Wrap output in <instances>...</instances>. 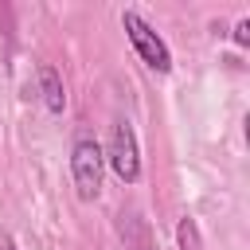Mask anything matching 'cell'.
<instances>
[{"label": "cell", "mask_w": 250, "mask_h": 250, "mask_svg": "<svg viewBox=\"0 0 250 250\" xmlns=\"http://www.w3.org/2000/svg\"><path fill=\"white\" fill-rule=\"evenodd\" d=\"M121 27H125L137 59H141L148 70H156V74H168V70H172V51H168V43L156 35V27H152L141 12L125 8V12H121Z\"/></svg>", "instance_id": "6da1fadb"}, {"label": "cell", "mask_w": 250, "mask_h": 250, "mask_svg": "<svg viewBox=\"0 0 250 250\" xmlns=\"http://www.w3.org/2000/svg\"><path fill=\"white\" fill-rule=\"evenodd\" d=\"M102 176H105L102 145L94 137H78L70 148V180H74V191L82 203H94L102 195Z\"/></svg>", "instance_id": "7a4b0ae2"}, {"label": "cell", "mask_w": 250, "mask_h": 250, "mask_svg": "<svg viewBox=\"0 0 250 250\" xmlns=\"http://www.w3.org/2000/svg\"><path fill=\"white\" fill-rule=\"evenodd\" d=\"M105 164L113 168V176L121 184H137L141 180V145H137V133L129 121H113V133H109V148H102Z\"/></svg>", "instance_id": "3957f363"}, {"label": "cell", "mask_w": 250, "mask_h": 250, "mask_svg": "<svg viewBox=\"0 0 250 250\" xmlns=\"http://www.w3.org/2000/svg\"><path fill=\"white\" fill-rule=\"evenodd\" d=\"M35 82H39L43 105H47L51 113H62V109H66V86H62V74H59L51 62H39V66H35Z\"/></svg>", "instance_id": "277c9868"}, {"label": "cell", "mask_w": 250, "mask_h": 250, "mask_svg": "<svg viewBox=\"0 0 250 250\" xmlns=\"http://www.w3.org/2000/svg\"><path fill=\"white\" fill-rule=\"evenodd\" d=\"M176 246L180 250H203V238H199V227H195L191 215H184L176 223Z\"/></svg>", "instance_id": "5b68a950"}, {"label": "cell", "mask_w": 250, "mask_h": 250, "mask_svg": "<svg viewBox=\"0 0 250 250\" xmlns=\"http://www.w3.org/2000/svg\"><path fill=\"white\" fill-rule=\"evenodd\" d=\"M234 43H238V47H246V43H250V20H246V16L234 23Z\"/></svg>", "instance_id": "8992f818"}, {"label": "cell", "mask_w": 250, "mask_h": 250, "mask_svg": "<svg viewBox=\"0 0 250 250\" xmlns=\"http://www.w3.org/2000/svg\"><path fill=\"white\" fill-rule=\"evenodd\" d=\"M0 250H20V246H16L12 238H4V242H0Z\"/></svg>", "instance_id": "52a82bcc"}]
</instances>
